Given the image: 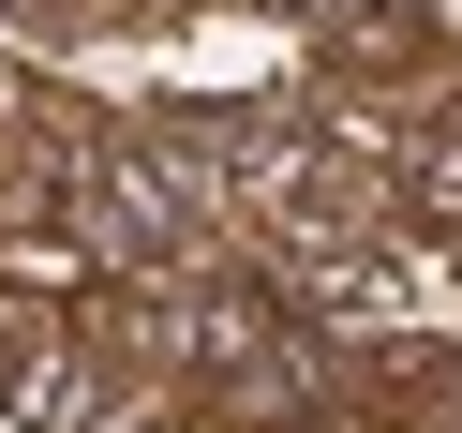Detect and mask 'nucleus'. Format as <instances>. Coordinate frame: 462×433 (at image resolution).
Returning <instances> with one entry per match:
<instances>
[{
  "label": "nucleus",
  "mask_w": 462,
  "mask_h": 433,
  "mask_svg": "<svg viewBox=\"0 0 462 433\" xmlns=\"http://www.w3.org/2000/svg\"><path fill=\"white\" fill-rule=\"evenodd\" d=\"M448 31H462V0H448Z\"/></svg>",
  "instance_id": "obj_1"
}]
</instances>
